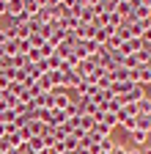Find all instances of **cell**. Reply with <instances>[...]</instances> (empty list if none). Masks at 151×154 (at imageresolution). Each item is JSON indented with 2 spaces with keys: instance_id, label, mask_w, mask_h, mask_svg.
<instances>
[{
  "instance_id": "cell-1",
  "label": "cell",
  "mask_w": 151,
  "mask_h": 154,
  "mask_svg": "<svg viewBox=\"0 0 151 154\" xmlns=\"http://www.w3.org/2000/svg\"><path fill=\"white\" fill-rule=\"evenodd\" d=\"M71 105V94L66 88H58V91H52V107H58V110H66Z\"/></svg>"
},
{
  "instance_id": "cell-2",
  "label": "cell",
  "mask_w": 151,
  "mask_h": 154,
  "mask_svg": "<svg viewBox=\"0 0 151 154\" xmlns=\"http://www.w3.org/2000/svg\"><path fill=\"white\" fill-rule=\"evenodd\" d=\"M148 138H151V135H148L146 129H135V132H129V140L135 143V149H143V146L148 143Z\"/></svg>"
},
{
  "instance_id": "cell-3",
  "label": "cell",
  "mask_w": 151,
  "mask_h": 154,
  "mask_svg": "<svg viewBox=\"0 0 151 154\" xmlns=\"http://www.w3.org/2000/svg\"><path fill=\"white\" fill-rule=\"evenodd\" d=\"M30 107H52V91H41V94L33 99Z\"/></svg>"
},
{
  "instance_id": "cell-4",
  "label": "cell",
  "mask_w": 151,
  "mask_h": 154,
  "mask_svg": "<svg viewBox=\"0 0 151 154\" xmlns=\"http://www.w3.org/2000/svg\"><path fill=\"white\" fill-rule=\"evenodd\" d=\"M39 11H41V6L36 3V0H25V11H22V14H25L28 19H30V17H39Z\"/></svg>"
},
{
  "instance_id": "cell-5",
  "label": "cell",
  "mask_w": 151,
  "mask_h": 154,
  "mask_svg": "<svg viewBox=\"0 0 151 154\" xmlns=\"http://www.w3.org/2000/svg\"><path fill=\"white\" fill-rule=\"evenodd\" d=\"M96 121H102V124H107V127L113 129V127H118V116H116V113H102Z\"/></svg>"
},
{
  "instance_id": "cell-6",
  "label": "cell",
  "mask_w": 151,
  "mask_h": 154,
  "mask_svg": "<svg viewBox=\"0 0 151 154\" xmlns=\"http://www.w3.org/2000/svg\"><path fill=\"white\" fill-rule=\"evenodd\" d=\"M137 116H151V96H143L137 102Z\"/></svg>"
},
{
  "instance_id": "cell-7",
  "label": "cell",
  "mask_w": 151,
  "mask_h": 154,
  "mask_svg": "<svg viewBox=\"0 0 151 154\" xmlns=\"http://www.w3.org/2000/svg\"><path fill=\"white\" fill-rule=\"evenodd\" d=\"M118 127H121L126 135H129V132H135V129H137V116H135V119H121V124H118Z\"/></svg>"
},
{
  "instance_id": "cell-8",
  "label": "cell",
  "mask_w": 151,
  "mask_h": 154,
  "mask_svg": "<svg viewBox=\"0 0 151 154\" xmlns=\"http://www.w3.org/2000/svg\"><path fill=\"white\" fill-rule=\"evenodd\" d=\"M39 52H41V58H52V55H55V44H52V42H44V44L39 47Z\"/></svg>"
},
{
  "instance_id": "cell-9",
  "label": "cell",
  "mask_w": 151,
  "mask_h": 154,
  "mask_svg": "<svg viewBox=\"0 0 151 154\" xmlns=\"http://www.w3.org/2000/svg\"><path fill=\"white\" fill-rule=\"evenodd\" d=\"M113 146H116V140H113L110 135H107V138H102V140H99V151H113Z\"/></svg>"
},
{
  "instance_id": "cell-10",
  "label": "cell",
  "mask_w": 151,
  "mask_h": 154,
  "mask_svg": "<svg viewBox=\"0 0 151 154\" xmlns=\"http://www.w3.org/2000/svg\"><path fill=\"white\" fill-rule=\"evenodd\" d=\"M11 38H14V36H11V28H8V25H6V28H0V47L8 44Z\"/></svg>"
},
{
  "instance_id": "cell-11",
  "label": "cell",
  "mask_w": 151,
  "mask_h": 154,
  "mask_svg": "<svg viewBox=\"0 0 151 154\" xmlns=\"http://www.w3.org/2000/svg\"><path fill=\"white\" fill-rule=\"evenodd\" d=\"M44 42H47V38H44L41 33H33V36H30V47H33V50H39Z\"/></svg>"
},
{
  "instance_id": "cell-12",
  "label": "cell",
  "mask_w": 151,
  "mask_h": 154,
  "mask_svg": "<svg viewBox=\"0 0 151 154\" xmlns=\"http://www.w3.org/2000/svg\"><path fill=\"white\" fill-rule=\"evenodd\" d=\"M22 88H25L22 83H11V85L6 88V94H14V96H20V94H22Z\"/></svg>"
},
{
  "instance_id": "cell-13",
  "label": "cell",
  "mask_w": 151,
  "mask_h": 154,
  "mask_svg": "<svg viewBox=\"0 0 151 154\" xmlns=\"http://www.w3.org/2000/svg\"><path fill=\"white\" fill-rule=\"evenodd\" d=\"M113 154H129V146H124V143H116V146H113Z\"/></svg>"
},
{
  "instance_id": "cell-14",
  "label": "cell",
  "mask_w": 151,
  "mask_h": 154,
  "mask_svg": "<svg viewBox=\"0 0 151 154\" xmlns=\"http://www.w3.org/2000/svg\"><path fill=\"white\" fill-rule=\"evenodd\" d=\"M8 14V3H6V0H0V17H6Z\"/></svg>"
},
{
  "instance_id": "cell-15",
  "label": "cell",
  "mask_w": 151,
  "mask_h": 154,
  "mask_svg": "<svg viewBox=\"0 0 151 154\" xmlns=\"http://www.w3.org/2000/svg\"><path fill=\"white\" fill-rule=\"evenodd\" d=\"M140 154H151V146H143V149H140Z\"/></svg>"
},
{
  "instance_id": "cell-16",
  "label": "cell",
  "mask_w": 151,
  "mask_h": 154,
  "mask_svg": "<svg viewBox=\"0 0 151 154\" xmlns=\"http://www.w3.org/2000/svg\"><path fill=\"white\" fill-rule=\"evenodd\" d=\"M129 154H140V149H129Z\"/></svg>"
},
{
  "instance_id": "cell-17",
  "label": "cell",
  "mask_w": 151,
  "mask_h": 154,
  "mask_svg": "<svg viewBox=\"0 0 151 154\" xmlns=\"http://www.w3.org/2000/svg\"><path fill=\"white\" fill-rule=\"evenodd\" d=\"M99 154H113V151H99Z\"/></svg>"
},
{
  "instance_id": "cell-18",
  "label": "cell",
  "mask_w": 151,
  "mask_h": 154,
  "mask_svg": "<svg viewBox=\"0 0 151 154\" xmlns=\"http://www.w3.org/2000/svg\"><path fill=\"white\" fill-rule=\"evenodd\" d=\"M121 3H132V0H121Z\"/></svg>"
},
{
  "instance_id": "cell-19",
  "label": "cell",
  "mask_w": 151,
  "mask_h": 154,
  "mask_svg": "<svg viewBox=\"0 0 151 154\" xmlns=\"http://www.w3.org/2000/svg\"><path fill=\"white\" fill-rule=\"evenodd\" d=\"M0 72H3V66H0Z\"/></svg>"
},
{
  "instance_id": "cell-20",
  "label": "cell",
  "mask_w": 151,
  "mask_h": 154,
  "mask_svg": "<svg viewBox=\"0 0 151 154\" xmlns=\"http://www.w3.org/2000/svg\"><path fill=\"white\" fill-rule=\"evenodd\" d=\"M6 3H8V0H6Z\"/></svg>"
}]
</instances>
